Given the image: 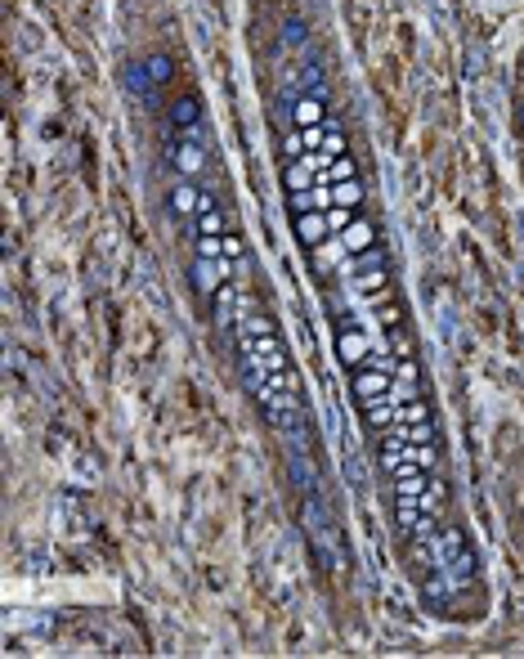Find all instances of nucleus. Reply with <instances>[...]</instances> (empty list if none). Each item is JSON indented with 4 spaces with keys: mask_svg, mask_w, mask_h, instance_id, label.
Returning <instances> with one entry per match:
<instances>
[{
    "mask_svg": "<svg viewBox=\"0 0 524 659\" xmlns=\"http://www.w3.org/2000/svg\"><path fill=\"white\" fill-rule=\"evenodd\" d=\"M224 256H229V261H242V238L224 233Z\"/></svg>",
    "mask_w": 524,
    "mask_h": 659,
    "instance_id": "26",
    "label": "nucleus"
},
{
    "mask_svg": "<svg viewBox=\"0 0 524 659\" xmlns=\"http://www.w3.org/2000/svg\"><path fill=\"white\" fill-rule=\"evenodd\" d=\"M144 67H149V77H153V81H170V77H175V63H170V58L166 55H149L144 58Z\"/></svg>",
    "mask_w": 524,
    "mask_h": 659,
    "instance_id": "17",
    "label": "nucleus"
},
{
    "mask_svg": "<svg viewBox=\"0 0 524 659\" xmlns=\"http://www.w3.org/2000/svg\"><path fill=\"white\" fill-rule=\"evenodd\" d=\"M395 386V373H385V368H372V364H364L359 373H354V382H350V390H354V399H359V408H367V404H376L385 390Z\"/></svg>",
    "mask_w": 524,
    "mask_h": 659,
    "instance_id": "2",
    "label": "nucleus"
},
{
    "mask_svg": "<svg viewBox=\"0 0 524 659\" xmlns=\"http://www.w3.org/2000/svg\"><path fill=\"white\" fill-rule=\"evenodd\" d=\"M381 287H385V270H381V265L354 274V292H381Z\"/></svg>",
    "mask_w": 524,
    "mask_h": 659,
    "instance_id": "18",
    "label": "nucleus"
},
{
    "mask_svg": "<svg viewBox=\"0 0 524 659\" xmlns=\"http://www.w3.org/2000/svg\"><path fill=\"white\" fill-rule=\"evenodd\" d=\"M283 153L296 162V158H305V139H301V130H292L287 139H283Z\"/></svg>",
    "mask_w": 524,
    "mask_h": 659,
    "instance_id": "24",
    "label": "nucleus"
},
{
    "mask_svg": "<svg viewBox=\"0 0 524 659\" xmlns=\"http://www.w3.org/2000/svg\"><path fill=\"white\" fill-rule=\"evenodd\" d=\"M421 422H430V404L417 399V395L404 399V404H399V427H421Z\"/></svg>",
    "mask_w": 524,
    "mask_h": 659,
    "instance_id": "15",
    "label": "nucleus"
},
{
    "mask_svg": "<svg viewBox=\"0 0 524 659\" xmlns=\"http://www.w3.org/2000/svg\"><path fill=\"white\" fill-rule=\"evenodd\" d=\"M292 117H296V126H323V121H327V108H323L318 95H301V99L292 104Z\"/></svg>",
    "mask_w": 524,
    "mask_h": 659,
    "instance_id": "12",
    "label": "nucleus"
},
{
    "mask_svg": "<svg viewBox=\"0 0 524 659\" xmlns=\"http://www.w3.org/2000/svg\"><path fill=\"white\" fill-rule=\"evenodd\" d=\"M170 211L180 220H198V211H202V189L193 184V180H175V189H170Z\"/></svg>",
    "mask_w": 524,
    "mask_h": 659,
    "instance_id": "5",
    "label": "nucleus"
},
{
    "mask_svg": "<svg viewBox=\"0 0 524 659\" xmlns=\"http://www.w3.org/2000/svg\"><path fill=\"white\" fill-rule=\"evenodd\" d=\"M430 556H435V565H444L453 579H457V588L479 574V561H475L471 543H467V534L462 530H444V534H435V543H430Z\"/></svg>",
    "mask_w": 524,
    "mask_h": 659,
    "instance_id": "1",
    "label": "nucleus"
},
{
    "mask_svg": "<svg viewBox=\"0 0 524 659\" xmlns=\"http://www.w3.org/2000/svg\"><path fill=\"white\" fill-rule=\"evenodd\" d=\"M350 261V252H345V242H341V233H332L327 242H318L314 247V270L318 274H332L336 265H345Z\"/></svg>",
    "mask_w": 524,
    "mask_h": 659,
    "instance_id": "10",
    "label": "nucleus"
},
{
    "mask_svg": "<svg viewBox=\"0 0 524 659\" xmlns=\"http://www.w3.org/2000/svg\"><path fill=\"white\" fill-rule=\"evenodd\" d=\"M283 36H287L292 46H305V36H310V32H305V23H301V18H287V23H283Z\"/></svg>",
    "mask_w": 524,
    "mask_h": 659,
    "instance_id": "22",
    "label": "nucleus"
},
{
    "mask_svg": "<svg viewBox=\"0 0 524 659\" xmlns=\"http://www.w3.org/2000/svg\"><path fill=\"white\" fill-rule=\"evenodd\" d=\"M170 126H175V130H193V126H202V104H198L193 95L175 99V108H170Z\"/></svg>",
    "mask_w": 524,
    "mask_h": 659,
    "instance_id": "11",
    "label": "nucleus"
},
{
    "mask_svg": "<svg viewBox=\"0 0 524 659\" xmlns=\"http://www.w3.org/2000/svg\"><path fill=\"white\" fill-rule=\"evenodd\" d=\"M341 242H345L350 256H359L367 247H376V224H372V220H350V224L341 229Z\"/></svg>",
    "mask_w": 524,
    "mask_h": 659,
    "instance_id": "9",
    "label": "nucleus"
},
{
    "mask_svg": "<svg viewBox=\"0 0 524 659\" xmlns=\"http://www.w3.org/2000/svg\"><path fill=\"white\" fill-rule=\"evenodd\" d=\"M301 139H305V153H318L327 144V126H301Z\"/></svg>",
    "mask_w": 524,
    "mask_h": 659,
    "instance_id": "21",
    "label": "nucleus"
},
{
    "mask_svg": "<svg viewBox=\"0 0 524 659\" xmlns=\"http://www.w3.org/2000/svg\"><path fill=\"white\" fill-rule=\"evenodd\" d=\"M332 198H336V207L354 211V207L364 202V184H359V180H341V184H332Z\"/></svg>",
    "mask_w": 524,
    "mask_h": 659,
    "instance_id": "14",
    "label": "nucleus"
},
{
    "mask_svg": "<svg viewBox=\"0 0 524 659\" xmlns=\"http://www.w3.org/2000/svg\"><path fill=\"white\" fill-rule=\"evenodd\" d=\"M336 355H341V364H367L372 359V341H367V332H359L354 324H341L336 328Z\"/></svg>",
    "mask_w": 524,
    "mask_h": 659,
    "instance_id": "4",
    "label": "nucleus"
},
{
    "mask_svg": "<svg viewBox=\"0 0 524 659\" xmlns=\"http://www.w3.org/2000/svg\"><path fill=\"white\" fill-rule=\"evenodd\" d=\"M170 162H175V170H180L184 180H198V175L207 170V144H198V139L180 135V139H175V149H170Z\"/></svg>",
    "mask_w": 524,
    "mask_h": 659,
    "instance_id": "3",
    "label": "nucleus"
},
{
    "mask_svg": "<svg viewBox=\"0 0 524 659\" xmlns=\"http://www.w3.org/2000/svg\"><path fill=\"white\" fill-rule=\"evenodd\" d=\"M421 516H426L421 498H395V530H399V539H413V534H417Z\"/></svg>",
    "mask_w": 524,
    "mask_h": 659,
    "instance_id": "8",
    "label": "nucleus"
},
{
    "mask_svg": "<svg viewBox=\"0 0 524 659\" xmlns=\"http://www.w3.org/2000/svg\"><path fill=\"white\" fill-rule=\"evenodd\" d=\"M292 229H296V238L314 252L318 242H327L332 238V224H327V211H305V216L292 220Z\"/></svg>",
    "mask_w": 524,
    "mask_h": 659,
    "instance_id": "7",
    "label": "nucleus"
},
{
    "mask_svg": "<svg viewBox=\"0 0 524 659\" xmlns=\"http://www.w3.org/2000/svg\"><path fill=\"white\" fill-rule=\"evenodd\" d=\"M381 261H385V256H381L376 247H367V252H359V256H354V274H359V270H376Z\"/></svg>",
    "mask_w": 524,
    "mask_h": 659,
    "instance_id": "23",
    "label": "nucleus"
},
{
    "mask_svg": "<svg viewBox=\"0 0 524 659\" xmlns=\"http://www.w3.org/2000/svg\"><path fill=\"white\" fill-rule=\"evenodd\" d=\"M283 184H287V193H305V189H314V170L305 162H292L283 170Z\"/></svg>",
    "mask_w": 524,
    "mask_h": 659,
    "instance_id": "13",
    "label": "nucleus"
},
{
    "mask_svg": "<svg viewBox=\"0 0 524 659\" xmlns=\"http://www.w3.org/2000/svg\"><path fill=\"white\" fill-rule=\"evenodd\" d=\"M408 444L413 439L404 436V427H390V431H381V467L395 476L404 462H408Z\"/></svg>",
    "mask_w": 524,
    "mask_h": 659,
    "instance_id": "6",
    "label": "nucleus"
},
{
    "mask_svg": "<svg viewBox=\"0 0 524 659\" xmlns=\"http://www.w3.org/2000/svg\"><path fill=\"white\" fill-rule=\"evenodd\" d=\"M323 126H327V144H323V153L345 158V135H341V126H336V121H323Z\"/></svg>",
    "mask_w": 524,
    "mask_h": 659,
    "instance_id": "19",
    "label": "nucleus"
},
{
    "mask_svg": "<svg viewBox=\"0 0 524 659\" xmlns=\"http://www.w3.org/2000/svg\"><path fill=\"white\" fill-rule=\"evenodd\" d=\"M408 458L417 462L421 471H439V448H435V439H421V444H408Z\"/></svg>",
    "mask_w": 524,
    "mask_h": 659,
    "instance_id": "16",
    "label": "nucleus"
},
{
    "mask_svg": "<svg viewBox=\"0 0 524 659\" xmlns=\"http://www.w3.org/2000/svg\"><path fill=\"white\" fill-rule=\"evenodd\" d=\"M350 220H354V211H345V207H332V211H327V224H332V233H341Z\"/></svg>",
    "mask_w": 524,
    "mask_h": 659,
    "instance_id": "25",
    "label": "nucleus"
},
{
    "mask_svg": "<svg viewBox=\"0 0 524 659\" xmlns=\"http://www.w3.org/2000/svg\"><path fill=\"white\" fill-rule=\"evenodd\" d=\"M327 175H332V184H341V180H359V170H354V158L345 153V158H336V162L327 166Z\"/></svg>",
    "mask_w": 524,
    "mask_h": 659,
    "instance_id": "20",
    "label": "nucleus"
}]
</instances>
